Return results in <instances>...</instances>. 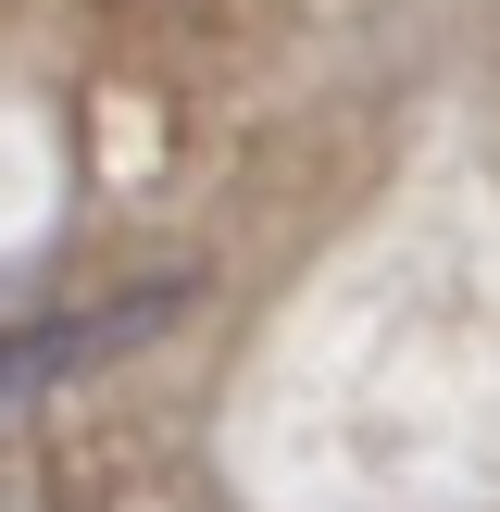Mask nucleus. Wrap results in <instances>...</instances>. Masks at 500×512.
<instances>
[{"label": "nucleus", "mask_w": 500, "mask_h": 512, "mask_svg": "<svg viewBox=\"0 0 500 512\" xmlns=\"http://www.w3.org/2000/svg\"><path fill=\"white\" fill-rule=\"evenodd\" d=\"M163 313H175V300H100V313L0 325V425H13V413H38V400H50V388H75V375H100L113 350H138Z\"/></svg>", "instance_id": "nucleus-1"}]
</instances>
